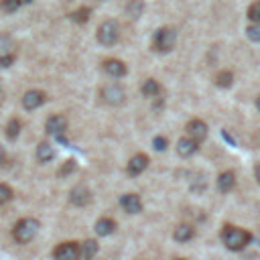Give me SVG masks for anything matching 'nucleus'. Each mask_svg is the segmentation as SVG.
I'll use <instances>...</instances> for the list:
<instances>
[{"instance_id": "obj_1", "label": "nucleus", "mask_w": 260, "mask_h": 260, "mask_svg": "<svg viewBox=\"0 0 260 260\" xmlns=\"http://www.w3.org/2000/svg\"><path fill=\"white\" fill-rule=\"evenodd\" d=\"M222 240H224L228 250L240 252L250 244L252 234H250V232H246V230H242V228H236V226H226L224 232H222Z\"/></svg>"}, {"instance_id": "obj_2", "label": "nucleus", "mask_w": 260, "mask_h": 260, "mask_svg": "<svg viewBox=\"0 0 260 260\" xmlns=\"http://www.w3.org/2000/svg\"><path fill=\"white\" fill-rule=\"evenodd\" d=\"M39 228H41L39 220H35V217H23L12 228V238H15L17 244H29L37 236Z\"/></svg>"}, {"instance_id": "obj_3", "label": "nucleus", "mask_w": 260, "mask_h": 260, "mask_svg": "<svg viewBox=\"0 0 260 260\" xmlns=\"http://www.w3.org/2000/svg\"><path fill=\"white\" fill-rule=\"evenodd\" d=\"M95 37H98V43L100 45H106L110 47L114 45L118 37H120V26L116 21H104L100 26H98V33H95Z\"/></svg>"}, {"instance_id": "obj_4", "label": "nucleus", "mask_w": 260, "mask_h": 260, "mask_svg": "<svg viewBox=\"0 0 260 260\" xmlns=\"http://www.w3.org/2000/svg\"><path fill=\"white\" fill-rule=\"evenodd\" d=\"M177 43V31L173 26H163L155 33V49L161 53H167L175 47Z\"/></svg>"}, {"instance_id": "obj_5", "label": "nucleus", "mask_w": 260, "mask_h": 260, "mask_svg": "<svg viewBox=\"0 0 260 260\" xmlns=\"http://www.w3.org/2000/svg\"><path fill=\"white\" fill-rule=\"evenodd\" d=\"M100 98L108 106H120V104H124V100H126V92L120 84H108V86L102 88Z\"/></svg>"}, {"instance_id": "obj_6", "label": "nucleus", "mask_w": 260, "mask_h": 260, "mask_svg": "<svg viewBox=\"0 0 260 260\" xmlns=\"http://www.w3.org/2000/svg\"><path fill=\"white\" fill-rule=\"evenodd\" d=\"M53 260H81L77 242H61L53 250Z\"/></svg>"}, {"instance_id": "obj_7", "label": "nucleus", "mask_w": 260, "mask_h": 260, "mask_svg": "<svg viewBox=\"0 0 260 260\" xmlns=\"http://www.w3.org/2000/svg\"><path fill=\"white\" fill-rule=\"evenodd\" d=\"M185 130H187V136H189V139L193 141L195 144H199V142H203L205 139H208V124H205L203 120H199V118L189 120Z\"/></svg>"}, {"instance_id": "obj_8", "label": "nucleus", "mask_w": 260, "mask_h": 260, "mask_svg": "<svg viewBox=\"0 0 260 260\" xmlns=\"http://www.w3.org/2000/svg\"><path fill=\"white\" fill-rule=\"evenodd\" d=\"M45 100H47V94H45V92H41V90H29V92L23 95L21 104H23L24 110L31 112V110H37V108L43 106Z\"/></svg>"}, {"instance_id": "obj_9", "label": "nucleus", "mask_w": 260, "mask_h": 260, "mask_svg": "<svg viewBox=\"0 0 260 260\" xmlns=\"http://www.w3.org/2000/svg\"><path fill=\"white\" fill-rule=\"evenodd\" d=\"M65 130H67V118H65V116L53 114V116L47 118V122H45V132H47V134L61 136Z\"/></svg>"}, {"instance_id": "obj_10", "label": "nucleus", "mask_w": 260, "mask_h": 260, "mask_svg": "<svg viewBox=\"0 0 260 260\" xmlns=\"http://www.w3.org/2000/svg\"><path fill=\"white\" fill-rule=\"evenodd\" d=\"M70 201L77 208H84L92 201V191L86 187V185H75L71 191H70Z\"/></svg>"}, {"instance_id": "obj_11", "label": "nucleus", "mask_w": 260, "mask_h": 260, "mask_svg": "<svg viewBox=\"0 0 260 260\" xmlns=\"http://www.w3.org/2000/svg\"><path fill=\"white\" fill-rule=\"evenodd\" d=\"M102 70H104V73H108L110 77H124L126 75V65H124V61H120V59H106L104 63H102Z\"/></svg>"}, {"instance_id": "obj_12", "label": "nucleus", "mask_w": 260, "mask_h": 260, "mask_svg": "<svg viewBox=\"0 0 260 260\" xmlns=\"http://www.w3.org/2000/svg\"><path fill=\"white\" fill-rule=\"evenodd\" d=\"M120 205L124 208V212L128 213H141L142 210V201L141 197L136 195V193H126V195H122L120 197Z\"/></svg>"}, {"instance_id": "obj_13", "label": "nucleus", "mask_w": 260, "mask_h": 260, "mask_svg": "<svg viewBox=\"0 0 260 260\" xmlns=\"http://www.w3.org/2000/svg\"><path fill=\"white\" fill-rule=\"evenodd\" d=\"M146 167H148V157L146 155H142V153H139V155H134L132 159H130V163H128V175H132V177H136V175H141V173H144L146 171Z\"/></svg>"}, {"instance_id": "obj_14", "label": "nucleus", "mask_w": 260, "mask_h": 260, "mask_svg": "<svg viewBox=\"0 0 260 260\" xmlns=\"http://www.w3.org/2000/svg\"><path fill=\"white\" fill-rule=\"evenodd\" d=\"M94 230H95V234H98V236H110V234H114V230H116V222L112 220V217H100V220L95 222Z\"/></svg>"}, {"instance_id": "obj_15", "label": "nucleus", "mask_w": 260, "mask_h": 260, "mask_svg": "<svg viewBox=\"0 0 260 260\" xmlns=\"http://www.w3.org/2000/svg\"><path fill=\"white\" fill-rule=\"evenodd\" d=\"M236 185V175L234 171H224L220 177H217V189L222 191V193H228V191H232Z\"/></svg>"}, {"instance_id": "obj_16", "label": "nucleus", "mask_w": 260, "mask_h": 260, "mask_svg": "<svg viewBox=\"0 0 260 260\" xmlns=\"http://www.w3.org/2000/svg\"><path fill=\"white\" fill-rule=\"evenodd\" d=\"M193 236H195V228L191 226V224H179V226L175 228V232H173V238L177 242H189Z\"/></svg>"}, {"instance_id": "obj_17", "label": "nucleus", "mask_w": 260, "mask_h": 260, "mask_svg": "<svg viewBox=\"0 0 260 260\" xmlns=\"http://www.w3.org/2000/svg\"><path fill=\"white\" fill-rule=\"evenodd\" d=\"M195 150H197V144L189 139V136H185V139H179V142H177V155L187 159L191 155H195Z\"/></svg>"}, {"instance_id": "obj_18", "label": "nucleus", "mask_w": 260, "mask_h": 260, "mask_svg": "<svg viewBox=\"0 0 260 260\" xmlns=\"http://www.w3.org/2000/svg\"><path fill=\"white\" fill-rule=\"evenodd\" d=\"M37 161L39 163H49V161H53V157H55V148H53V144H49V142H39L37 144Z\"/></svg>"}, {"instance_id": "obj_19", "label": "nucleus", "mask_w": 260, "mask_h": 260, "mask_svg": "<svg viewBox=\"0 0 260 260\" xmlns=\"http://www.w3.org/2000/svg\"><path fill=\"white\" fill-rule=\"evenodd\" d=\"M95 254H98V242L95 240H86L79 244V256L81 260H92Z\"/></svg>"}, {"instance_id": "obj_20", "label": "nucleus", "mask_w": 260, "mask_h": 260, "mask_svg": "<svg viewBox=\"0 0 260 260\" xmlns=\"http://www.w3.org/2000/svg\"><path fill=\"white\" fill-rule=\"evenodd\" d=\"M17 55L15 53V41H12L10 35H0V59Z\"/></svg>"}, {"instance_id": "obj_21", "label": "nucleus", "mask_w": 260, "mask_h": 260, "mask_svg": "<svg viewBox=\"0 0 260 260\" xmlns=\"http://www.w3.org/2000/svg\"><path fill=\"white\" fill-rule=\"evenodd\" d=\"M23 130V124H21V120L19 118H10L6 122V126H4V136L8 141H17L19 139V134Z\"/></svg>"}, {"instance_id": "obj_22", "label": "nucleus", "mask_w": 260, "mask_h": 260, "mask_svg": "<svg viewBox=\"0 0 260 260\" xmlns=\"http://www.w3.org/2000/svg\"><path fill=\"white\" fill-rule=\"evenodd\" d=\"M142 10H144V2H142V0H130V2L126 4V8H124L126 17H128V19H132V21L141 19Z\"/></svg>"}, {"instance_id": "obj_23", "label": "nucleus", "mask_w": 260, "mask_h": 260, "mask_svg": "<svg viewBox=\"0 0 260 260\" xmlns=\"http://www.w3.org/2000/svg\"><path fill=\"white\" fill-rule=\"evenodd\" d=\"M141 92H142L144 98H155V95H159V92H161V86H159L157 79H146L141 88Z\"/></svg>"}, {"instance_id": "obj_24", "label": "nucleus", "mask_w": 260, "mask_h": 260, "mask_svg": "<svg viewBox=\"0 0 260 260\" xmlns=\"http://www.w3.org/2000/svg\"><path fill=\"white\" fill-rule=\"evenodd\" d=\"M215 86L217 88H230L232 84H234V73L232 71H228V70H224V71H220V73H215Z\"/></svg>"}, {"instance_id": "obj_25", "label": "nucleus", "mask_w": 260, "mask_h": 260, "mask_svg": "<svg viewBox=\"0 0 260 260\" xmlns=\"http://www.w3.org/2000/svg\"><path fill=\"white\" fill-rule=\"evenodd\" d=\"M90 15H92V10H90L88 6H81V8H77L75 12H71L70 19H71L73 23L84 24V23H88V21H90Z\"/></svg>"}, {"instance_id": "obj_26", "label": "nucleus", "mask_w": 260, "mask_h": 260, "mask_svg": "<svg viewBox=\"0 0 260 260\" xmlns=\"http://www.w3.org/2000/svg\"><path fill=\"white\" fill-rule=\"evenodd\" d=\"M75 169H77V163H75L73 159H70V161H65L63 165H61V169L57 171V175H59V177H67V175H71Z\"/></svg>"}, {"instance_id": "obj_27", "label": "nucleus", "mask_w": 260, "mask_h": 260, "mask_svg": "<svg viewBox=\"0 0 260 260\" xmlns=\"http://www.w3.org/2000/svg\"><path fill=\"white\" fill-rule=\"evenodd\" d=\"M12 199V187H8L6 183H0V205H6Z\"/></svg>"}, {"instance_id": "obj_28", "label": "nucleus", "mask_w": 260, "mask_h": 260, "mask_svg": "<svg viewBox=\"0 0 260 260\" xmlns=\"http://www.w3.org/2000/svg\"><path fill=\"white\" fill-rule=\"evenodd\" d=\"M248 19L252 23L260 24V0H256V2L250 4V8H248Z\"/></svg>"}, {"instance_id": "obj_29", "label": "nucleus", "mask_w": 260, "mask_h": 260, "mask_svg": "<svg viewBox=\"0 0 260 260\" xmlns=\"http://www.w3.org/2000/svg\"><path fill=\"white\" fill-rule=\"evenodd\" d=\"M21 4H23V0H2V2H0L4 12H17L21 8Z\"/></svg>"}, {"instance_id": "obj_30", "label": "nucleus", "mask_w": 260, "mask_h": 260, "mask_svg": "<svg viewBox=\"0 0 260 260\" xmlns=\"http://www.w3.org/2000/svg\"><path fill=\"white\" fill-rule=\"evenodd\" d=\"M246 35H248L250 41H256V43H258V41H260V24L252 23L248 29H246Z\"/></svg>"}, {"instance_id": "obj_31", "label": "nucleus", "mask_w": 260, "mask_h": 260, "mask_svg": "<svg viewBox=\"0 0 260 260\" xmlns=\"http://www.w3.org/2000/svg\"><path fill=\"white\" fill-rule=\"evenodd\" d=\"M167 144H169V141L165 139V136H157V139L153 141V146H155V150H167Z\"/></svg>"}, {"instance_id": "obj_32", "label": "nucleus", "mask_w": 260, "mask_h": 260, "mask_svg": "<svg viewBox=\"0 0 260 260\" xmlns=\"http://www.w3.org/2000/svg\"><path fill=\"white\" fill-rule=\"evenodd\" d=\"M17 55H10V57H4V59H0V67H10L12 63H15Z\"/></svg>"}, {"instance_id": "obj_33", "label": "nucleus", "mask_w": 260, "mask_h": 260, "mask_svg": "<svg viewBox=\"0 0 260 260\" xmlns=\"http://www.w3.org/2000/svg\"><path fill=\"white\" fill-rule=\"evenodd\" d=\"M4 163H6V157H4V150L0 148V169L4 167Z\"/></svg>"}, {"instance_id": "obj_34", "label": "nucleus", "mask_w": 260, "mask_h": 260, "mask_svg": "<svg viewBox=\"0 0 260 260\" xmlns=\"http://www.w3.org/2000/svg\"><path fill=\"white\" fill-rule=\"evenodd\" d=\"M254 175H256V181L260 183V163H258V165H256V169H254Z\"/></svg>"}, {"instance_id": "obj_35", "label": "nucleus", "mask_w": 260, "mask_h": 260, "mask_svg": "<svg viewBox=\"0 0 260 260\" xmlns=\"http://www.w3.org/2000/svg\"><path fill=\"white\" fill-rule=\"evenodd\" d=\"M256 108H258V112H260V95L256 98Z\"/></svg>"}, {"instance_id": "obj_36", "label": "nucleus", "mask_w": 260, "mask_h": 260, "mask_svg": "<svg viewBox=\"0 0 260 260\" xmlns=\"http://www.w3.org/2000/svg\"><path fill=\"white\" fill-rule=\"evenodd\" d=\"M179 260H185V258H179Z\"/></svg>"}]
</instances>
